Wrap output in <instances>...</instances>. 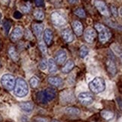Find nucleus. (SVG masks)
I'll return each mask as SVG.
<instances>
[{
    "label": "nucleus",
    "mask_w": 122,
    "mask_h": 122,
    "mask_svg": "<svg viewBox=\"0 0 122 122\" xmlns=\"http://www.w3.org/2000/svg\"><path fill=\"white\" fill-rule=\"evenodd\" d=\"M36 121L37 122H48V121H47V119L43 118H36Z\"/></svg>",
    "instance_id": "f704fd0d"
},
{
    "label": "nucleus",
    "mask_w": 122,
    "mask_h": 122,
    "mask_svg": "<svg viewBox=\"0 0 122 122\" xmlns=\"http://www.w3.org/2000/svg\"><path fill=\"white\" fill-rule=\"evenodd\" d=\"M84 39L86 40L87 42H88V43H93V40L97 37V32L93 29L89 27L87 28L86 30L84 31Z\"/></svg>",
    "instance_id": "1a4fd4ad"
},
{
    "label": "nucleus",
    "mask_w": 122,
    "mask_h": 122,
    "mask_svg": "<svg viewBox=\"0 0 122 122\" xmlns=\"http://www.w3.org/2000/svg\"><path fill=\"white\" fill-rule=\"evenodd\" d=\"M19 106L20 109L23 110V111H24L26 112H31L32 110H33L34 109V105H33V103L31 102H20V104H19Z\"/></svg>",
    "instance_id": "4468645a"
},
{
    "label": "nucleus",
    "mask_w": 122,
    "mask_h": 122,
    "mask_svg": "<svg viewBox=\"0 0 122 122\" xmlns=\"http://www.w3.org/2000/svg\"><path fill=\"white\" fill-rule=\"evenodd\" d=\"M48 81L50 84H51V85H53V86H55V87H60V85H62L63 83V79L60 77H57V76L49 77Z\"/></svg>",
    "instance_id": "dca6fc26"
},
{
    "label": "nucleus",
    "mask_w": 122,
    "mask_h": 122,
    "mask_svg": "<svg viewBox=\"0 0 122 122\" xmlns=\"http://www.w3.org/2000/svg\"><path fill=\"white\" fill-rule=\"evenodd\" d=\"M0 68H1V61H0Z\"/></svg>",
    "instance_id": "a19ab883"
},
{
    "label": "nucleus",
    "mask_w": 122,
    "mask_h": 122,
    "mask_svg": "<svg viewBox=\"0 0 122 122\" xmlns=\"http://www.w3.org/2000/svg\"><path fill=\"white\" fill-rule=\"evenodd\" d=\"M32 29H33L34 33L37 38L40 39L41 37L42 32H43V26L41 24H37V23H36V24H33V26H32Z\"/></svg>",
    "instance_id": "6ab92c4d"
},
{
    "label": "nucleus",
    "mask_w": 122,
    "mask_h": 122,
    "mask_svg": "<svg viewBox=\"0 0 122 122\" xmlns=\"http://www.w3.org/2000/svg\"><path fill=\"white\" fill-rule=\"evenodd\" d=\"M75 14L78 16L79 17H85V11L83 8H78L75 11Z\"/></svg>",
    "instance_id": "cd10ccee"
},
{
    "label": "nucleus",
    "mask_w": 122,
    "mask_h": 122,
    "mask_svg": "<svg viewBox=\"0 0 122 122\" xmlns=\"http://www.w3.org/2000/svg\"><path fill=\"white\" fill-rule=\"evenodd\" d=\"M74 66H75L74 62H73L72 60H69L66 61V63L64 64V66L62 68V72L63 73H65V74H68V73H69L73 69Z\"/></svg>",
    "instance_id": "f3484780"
},
{
    "label": "nucleus",
    "mask_w": 122,
    "mask_h": 122,
    "mask_svg": "<svg viewBox=\"0 0 122 122\" xmlns=\"http://www.w3.org/2000/svg\"><path fill=\"white\" fill-rule=\"evenodd\" d=\"M11 23L10 21L8 20H5L3 23V28H4V30H5V35H8V32L10 30V28H11Z\"/></svg>",
    "instance_id": "bb28decb"
},
{
    "label": "nucleus",
    "mask_w": 122,
    "mask_h": 122,
    "mask_svg": "<svg viewBox=\"0 0 122 122\" xmlns=\"http://www.w3.org/2000/svg\"><path fill=\"white\" fill-rule=\"evenodd\" d=\"M78 99L82 105L88 106L93 103V100H94V97H93V95L91 93L83 92L79 93L78 96Z\"/></svg>",
    "instance_id": "0eeeda50"
},
{
    "label": "nucleus",
    "mask_w": 122,
    "mask_h": 122,
    "mask_svg": "<svg viewBox=\"0 0 122 122\" xmlns=\"http://www.w3.org/2000/svg\"><path fill=\"white\" fill-rule=\"evenodd\" d=\"M62 37L65 41L68 42H72L74 39V36L72 34V30L67 28V29H65L62 31Z\"/></svg>",
    "instance_id": "ddd939ff"
},
{
    "label": "nucleus",
    "mask_w": 122,
    "mask_h": 122,
    "mask_svg": "<svg viewBox=\"0 0 122 122\" xmlns=\"http://www.w3.org/2000/svg\"><path fill=\"white\" fill-rule=\"evenodd\" d=\"M21 11L23 12V13H28L31 9V5L30 3H26L25 5H23L20 8Z\"/></svg>",
    "instance_id": "c85d7f7f"
},
{
    "label": "nucleus",
    "mask_w": 122,
    "mask_h": 122,
    "mask_svg": "<svg viewBox=\"0 0 122 122\" xmlns=\"http://www.w3.org/2000/svg\"><path fill=\"white\" fill-rule=\"evenodd\" d=\"M111 10H112V14H113V15H114L115 17H118V10H117V9L115 8V7L112 6V7H111Z\"/></svg>",
    "instance_id": "473e14b6"
},
{
    "label": "nucleus",
    "mask_w": 122,
    "mask_h": 122,
    "mask_svg": "<svg viewBox=\"0 0 122 122\" xmlns=\"http://www.w3.org/2000/svg\"><path fill=\"white\" fill-rule=\"evenodd\" d=\"M90 90L94 93H100L105 91L106 82L101 77H95L88 84Z\"/></svg>",
    "instance_id": "7ed1b4c3"
},
{
    "label": "nucleus",
    "mask_w": 122,
    "mask_h": 122,
    "mask_svg": "<svg viewBox=\"0 0 122 122\" xmlns=\"http://www.w3.org/2000/svg\"><path fill=\"white\" fill-rule=\"evenodd\" d=\"M96 30L99 32V40L102 43H106L109 41L112 36V33L109 30L106 28L104 25L97 23L95 25Z\"/></svg>",
    "instance_id": "20e7f679"
},
{
    "label": "nucleus",
    "mask_w": 122,
    "mask_h": 122,
    "mask_svg": "<svg viewBox=\"0 0 122 122\" xmlns=\"http://www.w3.org/2000/svg\"><path fill=\"white\" fill-rule=\"evenodd\" d=\"M47 66H48V61L45 58L42 59L41 61H40V63H39V68L42 70H45Z\"/></svg>",
    "instance_id": "c756f323"
},
{
    "label": "nucleus",
    "mask_w": 122,
    "mask_h": 122,
    "mask_svg": "<svg viewBox=\"0 0 122 122\" xmlns=\"http://www.w3.org/2000/svg\"><path fill=\"white\" fill-rule=\"evenodd\" d=\"M8 54L10 56V57L11 58L12 60H14L15 62H17L19 60V56H18L17 53L16 52L15 48L14 47H10L8 49Z\"/></svg>",
    "instance_id": "4be33fe9"
},
{
    "label": "nucleus",
    "mask_w": 122,
    "mask_h": 122,
    "mask_svg": "<svg viewBox=\"0 0 122 122\" xmlns=\"http://www.w3.org/2000/svg\"><path fill=\"white\" fill-rule=\"evenodd\" d=\"M13 17H15V19H20V18H21V17H22V14H21L20 11H16L15 13H14Z\"/></svg>",
    "instance_id": "2f4dec72"
},
{
    "label": "nucleus",
    "mask_w": 122,
    "mask_h": 122,
    "mask_svg": "<svg viewBox=\"0 0 122 122\" xmlns=\"http://www.w3.org/2000/svg\"><path fill=\"white\" fill-rule=\"evenodd\" d=\"M57 93L54 88H46L45 90L39 91L36 94V99L41 104H47L52 101L56 97Z\"/></svg>",
    "instance_id": "f257e3e1"
},
{
    "label": "nucleus",
    "mask_w": 122,
    "mask_h": 122,
    "mask_svg": "<svg viewBox=\"0 0 122 122\" xmlns=\"http://www.w3.org/2000/svg\"><path fill=\"white\" fill-rule=\"evenodd\" d=\"M89 53V49L86 45H82L80 48V51H79V54H80L81 58H85L87 55Z\"/></svg>",
    "instance_id": "393cba45"
},
{
    "label": "nucleus",
    "mask_w": 122,
    "mask_h": 122,
    "mask_svg": "<svg viewBox=\"0 0 122 122\" xmlns=\"http://www.w3.org/2000/svg\"><path fill=\"white\" fill-rule=\"evenodd\" d=\"M33 16L36 19L38 20H43L44 17H45V15H44L43 11H42L41 9H39V8H37L34 11Z\"/></svg>",
    "instance_id": "b1692460"
},
{
    "label": "nucleus",
    "mask_w": 122,
    "mask_h": 122,
    "mask_svg": "<svg viewBox=\"0 0 122 122\" xmlns=\"http://www.w3.org/2000/svg\"><path fill=\"white\" fill-rule=\"evenodd\" d=\"M106 66H107V70L109 72V74L112 76H115L117 74V72H118L115 60L112 58L108 59V60L106 61Z\"/></svg>",
    "instance_id": "9d476101"
},
{
    "label": "nucleus",
    "mask_w": 122,
    "mask_h": 122,
    "mask_svg": "<svg viewBox=\"0 0 122 122\" xmlns=\"http://www.w3.org/2000/svg\"><path fill=\"white\" fill-rule=\"evenodd\" d=\"M29 87L26 81L22 78H18L14 87V93L18 97H24L28 94Z\"/></svg>",
    "instance_id": "f03ea898"
},
{
    "label": "nucleus",
    "mask_w": 122,
    "mask_h": 122,
    "mask_svg": "<svg viewBox=\"0 0 122 122\" xmlns=\"http://www.w3.org/2000/svg\"><path fill=\"white\" fill-rule=\"evenodd\" d=\"M52 39H53V34L51 30L50 29H45L44 31V39L45 43L49 45L51 41H52Z\"/></svg>",
    "instance_id": "aec40b11"
},
{
    "label": "nucleus",
    "mask_w": 122,
    "mask_h": 122,
    "mask_svg": "<svg viewBox=\"0 0 122 122\" xmlns=\"http://www.w3.org/2000/svg\"><path fill=\"white\" fill-rule=\"evenodd\" d=\"M39 48L41 50V51L42 53H46L47 52V49H46V45L44 43L43 41H40L39 43Z\"/></svg>",
    "instance_id": "7c9ffc66"
},
{
    "label": "nucleus",
    "mask_w": 122,
    "mask_h": 122,
    "mask_svg": "<svg viewBox=\"0 0 122 122\" xmlns=\"http://www.w3.org/2000/svg\"><path fill=\"white\" fill-rule=\"evenodd\" d=\"M35 2L38 7H41L44 5V0H35Z\"/></svg>",
    "instance_id": "72a5a7b5"
},
{
    "label": "nucleus",
    "mask_w": 122,
    "mask_h": 122,
    "mask_svg": "<svg viewBox=\"0 0 122 122\" xmlns=\"http://www.w3.org/2000/svg\"><path fill=\"white\" fill-rule=\"evenodd\" d=\"M23 36V30L20 27L17 26L15 27L14 30L12 31L10 38L11 39V41H17V40H19Z\"/></svg>",
    "instance_id": "f8f14e48"
},
{
    "label": "nucleus",
    "mask_w": 122,
    "mask_h": 122,
    "mask_svg": "<svg viewBox=\"0 0 122 122\" xmlns=\"http://www.w3.org/2000/svg\"><path fill=\"white\" fill-rule=\"evenodd\" d=\"M1 121H2V118H1V116H0V122H1Z\"/></svg>",
    "instance_id": "ea45409f"
},
{
    "label": "nucleus",
    "mask_w": 122,
    "mask_h": 122,
    "mask_svg": "<svg viewBox=\"0 0 122 122\" xmlns=\"http://www.w3.org/2000/svg\"><path fill=\"white\" fill-rule=\"evenodd\" d=\"M67 57V54L64 50H60L58 51L55 55V60L57 63L58 64H62L63 63Z\"/></svg>",
    "instance_id": "9b49d317"
},
{
    "label": "nucleus",
    "mask_w": 122,
    "mask_h": 122,
    "mask_svg": "<svg viewBox=\"0 0 122 122\" xmlns=\"http://www.w3.org/2000/svg\"><path fill=\"white\" fill-rule=\"evenodd\" d=\"M94 5L97 8V10L99 11L102 15L108 17L109 15V12L108 10L106 5L104 2L100 1V0H95L94 1Z\"/></svg>",
    "instance_id": "6e6552de"
},
{
    "label": "nucleus",
    "mask_w": 122,
    "mask_h": 122,
    "mask_svg": "<svg viewBox=\"0 0 122 122\" xmlns=\"http://www.w3.org/2000/svg\"><path fill=\"white\" fill-rule=\"evenodd\" d=\"M1 18H2V15H1V13H0V20H1Z\"/></svg>",
    "instance_id": "58836bf2"
},
{
    "label": "nucleus",
    "mask_w": 122,
    "mask_h": 122,
    "mask_svg": "<svg viewBox=\"0 0 122 122\" xmlns=\"http://www.w3.org/2000/svg\"><path fill=\"white\" fill-rule=\"evenodd\" d=\"M51 21L56 26H63L66 24V17L60 11H54L51 15Z\"/></svg>",
    "instance_id": "39448f33"
},
{
    "label": "nucleus",
    "mask_w": 122,
    "mask_h": 122,
    "mask_svg": "<svg viewBox=\"0 0 122 122\" xmlns=\"http://www.w3.org/2000/svg\"><path fill=\"white\" fill-rule=\"evenodd\" d=\"M48 71L50 73H55L57 71V67L56 62L52 59L50 58L48 61Z\"/></svg>",
    "instance_id": "412c9836"
},
{
    "label": "nucleus",
    "mask_w": 122,
    "mask_h": 122,
    "mask_svg": "<svg viewBox=\"0 0 122 122\" xmlns=\"http://www.w3.org/2000/svg\"><path fill=\"white\" fill-rule=\"evenodd\" d=\"M51 122H60L59 121H57V120H53Z\"/></svg>",
    "instance_id": "4c0bfd02"
},
{
    "label": "nucleus",
    "mask_w": 122,
    "mask_h": 122,
    "mask_svg": "<svg viewBox=\"0 0 122 122\" xmlns=\"http://www.w3.org/2000/svg\"><path fill=\"white\" fill-rule=\"evenodd\" d=\"M100 115L106 121H110L114 118V112L107 109H104L100 112Z\"/></svg>",
    "instance_id": "a211bd4d"
},
{
    "label": "nucleus",
    "mask_w": 122,
    "mask_h": 122,
    "mask_svg": "<svg viewBox=\"0 0 122 122\" xmlns=\"http://www.w3.org/2000/svg\"><path fill=\"white\" fill-rule=\"evenodd\" d=\"M39 84V78L36 77V76H33L30 78V85L31 86V87L32 88H36L37 87Z\"/></svg>",
    "instance_id": "a878e982"
},
{
    "label": "nucleus",
    "mask_w": 122,
    "mask_h": 122,
    "mask_svg": "<svg viewBox=\"0 0 122 122\" xmlns=\"http://www.w3.org/2000/svg\"><path fill=\"white\" fill-rule=\"evenodd\" d=\"M65 112L69 115H72V116H76L80 114V110H79L78 108H75V107H69L66 109Z\"/></svg>",
    "instance_id": "5701e85b"
},
{
    "label": "nucleus",
    "mask_w": 122,
    "mask_h": 122,
    "mask_svg": "<svg viewBox=\"0 0 122 122\" xmlns=\"http://www.w3.org/2000/svg\"><path fill=\"white\" fill-rule=\"evenodd\" d=\"M15 77L11 74H5L1 78V84L8 91H12L15 85Z\"/></svg>",
    "instance_id": "423d86ee"
},
{
    "label": "nucleus",
    "mask_w": 122,
    "mask_h": 122,
    "mask_svg": "<svg viewBox=\"0 0 122 122\" xmlns=\"http://www.w3.org/2000/svg\"><path fill=\"white\" fill-rule=\"evenodd\" d=\"M72 29L75 32V33H76L77 36H81L82 34L83 26L81 22H79L78 20H75L72 22Z\"/></svg>",
    "instance_id": "2eb2a0df"
},
{
    "label": "nucleus",
    "mask_w": 122,
    "mask_h": 122,
    "mask_svg": "<svg viewBox=\"0 0 122 122\" xmlns=\"http://www.w3.org/2000/svg\"><path fill=\"white\" fill-rule=\"evenodd\" d=\"M78 1V0H69V2L71 3V4H73L75 2H76Z\"/></svg>",
    "instance_id": "e433bc0d"
},
{
    "label": "nucleus",
    "mask_w": 122,
    "mask_h": 122,
    "mask_svg": "<svg viewBox=\"0 0 122 122\" xmlns=\"http://www.w3.org/2000/svg\"><path fill=\"white\" fill-rule=\"evenodd\" d=\"M2 2L4 3V4H5V5H8L9 2H10V0H1Z\"/></svg>",
    "instance_id": "c9c22d12"
}]
</instances>
